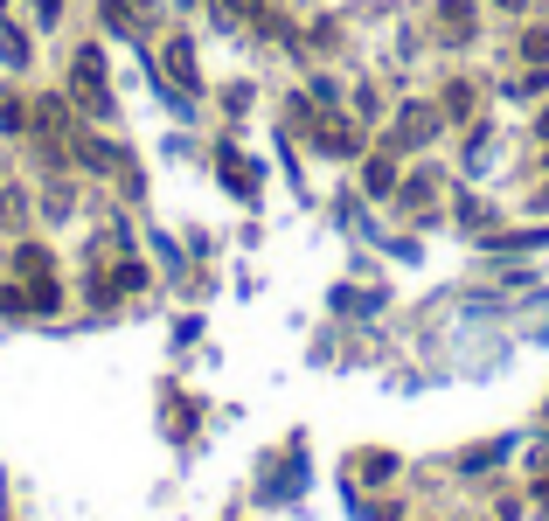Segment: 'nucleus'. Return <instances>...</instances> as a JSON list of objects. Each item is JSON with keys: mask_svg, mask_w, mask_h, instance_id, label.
<instances>
[{"mask_svg": "<svg viewBox=\"0 0 549 521\" xmlns=\"http://www.w3.org/2000/svg\"><path fill=\"white\" fill-rule=\"evenodd\" d=\"M0 63H14V70L28 63V35L21 28H0Z\"/></svg>", "mask_w": 549, "mask_h": 521, "instance_id": "obj_12", "label": "nucleus"}, {"mask_svg": "<svg viewBox=\"0 0 549 521\" xmlns=\"http://www.w3.org/2000/svg\"><path fill=\"white\" fill-rule=\"evenodd\" d=\"M146 21V0H105V28H139Z\"/></svg>", "mask_w": 549, "mask_h": 521, "instance_id": "obj_9", "label": "nucleus"}, {"mask_svg": "<svg viewBox=\"0 0 549 521\" xmlns=\"http://www.w3.org/2000/svg\"><path fill=\"white\" fill-rule=\"evenodd\" d=\"M473 21H480L473 0H438V35L445 42H473Z\"/></svg>", "mask_w": 549, "mask_h": 521, "instance_id": "obj_5", "label": "nucleus"}, {"mask_svg": "<svg viewBox=\"0 0 549 521\" xmlns=\"http://www.w3.org/2000/svg\"><path fill=\"white\" fill-rule=\"evenodd\" d=\"M28 7H35V21H42V28H56V21H63V0H28Z\"/></svg>", "mask_w": 549, "mask_h": 521, "instance_id": "obj_16", "label": "nucleus"}, {"mask_svg": "<svg viewBox=\"0 0 549 521\" xmlns=\"http://www.w3.org/2000/svg\"><path fill=\"white\" fill-rule=\"evenodd\" d=\"M445 119H473V84H445Z\"/></svg>", "mask_w": 549, "mask_h": 521, "instance_id": "obj_11", "label": "nucleus"}, {"mask_svg": "<svg viewBox=\"0 0 549 521\" xmlns=\"http://www.w3.org/2000/svg\"><path fill=\"white\" fill-rule=\"evenodd\" d=\"M522 56H529L536 70H549V28H529V35H522Z\"/></svg>", "mask_w": 549, "mask_h": 521, "instance_id": "obj_13", "label": "nucleus"}, {"mask_svg": "<svg viewBox=\"0 0 549 521\" xmlns=\"http://www.w3.org/2000/svg\"><path fill=\"white\" fill-rule=\"evenodd\" d=\"M139 285H146V264H112V271H91V299H98V306H112V299H119V292H139Z\"/></svg>", "mask_w": 549, "mask_h": 521, "instance_id": "obj_2", "label": "nucleus"}, {"mask_svg": "<svg viewBox=\"0 0 549 521\" xmlns=\"http://www.w3.org/2000/svg\"><path fill=\"white\" fill-rule=\"evenodd\" d=\"M14 271H21L28 285H42V278H49V251H35V244H21V251H14Z\"/></svg>", "mask_w": 549, "mask_h": 521, "instance_id": "obj_10", "label": "nucleus"}, {"mask_svg": "<svg viewBox=\"0 0 549 521\" xmlns=\"http://www.w3.org/2000/svg\"><path fill=\"white\" fill-rule=\"evenodd\" d=\"M223 14H237V21H258V14H265V0H223Z\"/></svg>", "mask_w": 549, "mask_h": 521, "instance_id": "obj_15", "label": "nucleus"}, {"mask_svg": "<svg viewBox=\"0 0 549 521\" xmlns=\"http://www.w3.org/2000/svg\"><path fill=\"white\" fill-rule=\"evenodd\" d=\"M313 146H320V153H355L362 139H355L348 119H313Z\"/></svg>", "mask_w": 549, "mask_h": 521, "instance_id": "obj_6", "label": "nucleus"}, {"mask_svg": "<svg viewBox=\"0 0 549 521\" xmlns=\"http://www.w3.org/2000/svg\"><path fill=\"white\" fill-rule=\"evenodd\" d=\"M431 126H438V112H431V105H404V112H397V126H390V153L424 146V139H431Z\"/></svg>", "mask_w": 549, "mask_h": 521, "instance_id": "obj_3", "label": "nucleus"}, {"mask_svg": "<svg viewBox=\"0 0 549 521\" xmlns=\"http://www.w3.org/2000/svg\"><path fill=\"white\" fill-rule=\"evenodd\" d=\"M536 508H543V521H549V487H543V494H536Z\"/></svg>", "mask_w": 549, "mask_h": 521, "instance_id": "obj_17", "label": "nucleus"}, {"mask_svg": "<svg viewBox=\"0 0 549 521\" xmlns=\"http://www.w3.org/2000/svg\"><path fill=\"white\" fill-rule=\"evenodd\" d=\"M70 98H77V112H91V119L112 112V84H105V56H98V49H77V56H70Z\"/></svg>", "mask_w": 549, "mask_h": 521, "instance_id": "obj_1", "label": "nucleus"}, {"mask_svg": "<svg viewBox=\"0 0 549 521\" xmlns=\"http://www.w3.org/2000/svg\"><path fill=\"white\" fill-rule=\"evenodd\" d=\"M216 167H223V181H230L237 195H258V174H251V160H244L237 146H223V153H216Z\"/></svg>", "mask_w": 549, "mask_h": 521, "instance_id": "obj_7", "label": "nucleus"}, {"mask_svg": "<svg viewBox=\"0 0 549 521\" xmlns=\"http://www.w3.org/2000/svg\"><path fill=\"white\" fill-rule=\"evenodd\" d=\"M536 244H549V230H522V237H501L494 251H536Z\"/></svg>", "mask_w": 549, "mask_h": 521, "instance_id": "obj_14", "label": "nucleus"}, {"mask_svg": "<svg viewBox=\"0 0 549 521\" xmlns=\"http://www.w3.org/2000/svg\"><path fill=\"white\" fill-rule=\"evenodd\" d=\"M160 70H167V84H174V91H195V84H202V77H195V49H188L181 35L160 49Z\"/></svg>", "mask_w": 549, "mask_h": 521, "instance_id": "obj_4", "label": "nucleus"}, {"mask_svg": "<svg viewBox=\"0 0 549 521\" xmlns=\"http://www.w3.org/2000/svg\"><path fill=\"white\" fill-rule=\"evenodd\" d=\"M543 167H549V153H543Z\"/></svg>", "mask_w": 549, "mask_h": 521, "instance_id": "obj_20", "label": "nucleus"}, {"mask_svg": "<svg viewBox=\"0 0 549 521\" xmlns=\"http://www.w3.org/2000/svg\"><path fill=\"white\" fill-rule=\"evenodd\" d=\"M494 7H529V0H494Z\"/></svg>", "mask_w": 549, "mask_h": 521, "instance_id": "obj_19", "label": "nucleus"}, {"mask_svg": "<svg viewBox=\"0 0 549 521\" xmlns=\"http://www.w3.org/2000/svg\"><path fill=\"white\" fill-rule=\"evenodd\" d=\"M536 132H543V139H549V105H543V119H536Z\"/></svg>", "mask_w": 549, "mask_h": 521, "instance_id": "obj_18", "label": "nucleus"}, {"mask_svg": "<svg viewBox=\"0 0 549 521\" xmlns=\"http://www.w3.org/2000/svg\"><path fill=\"white\" fill-rule=\"evenodd\" d=\"M362 181H369V195H397V160H390V146L362 167Z\"/></svg>", "mask_w": 549, "mask_h": 521, "instance_id": "obj_8", "label": "nucleus"}]
</instances>
